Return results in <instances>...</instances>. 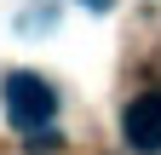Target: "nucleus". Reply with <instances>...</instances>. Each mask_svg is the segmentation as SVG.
I'll return each instance as SVG.
<instances>
[{
    "label": "nucleus",
    "instance_id": "f257e3e1",
    "mask_svg": "<svg viewBox=\"0 0 161 155\" xmlns=\"http://www.w3.org/2000/svg\"><path fill=\"white\" fill-rule=\"evenodd\" d=\"M0 104H6V121L17 126V132H46L52 126V115H58V92L40 81V75H29V69H12L6 81H0Z\"/></svg>",
    "mask_w": 161,
    "mask_h": 155
},
{
    "label": "nucleus",
    "instance_id": "f03ea898",
    "mask_svg": "<svg viewBox=\"0 0 161 155\" xmlns=\"http://www.w3.org/2000/svg\"><path fill=\"white\" fill-rule=\"evenodd\" d=\"M121 132H127V144L138 155H155L161 149V92H138L121 115Z\"/></svg>",
    "mask_w": 161,
    "mask_h": 155
},
{
    "label": "nucleus",
    "instance_id": "7ed1b4c3",
    "mask_svg": "<svg viewBox=\"0 0 161 155\" xmlns=\"http://www.w3.org/2000/svg\"><path fill=\"white\" fill-rule=\"evenodd\" d=\"M86 6H109V0H86Z\"/></svg>",
    "mask_w": 161,
    "mask_h": 155
}]
</instances>
